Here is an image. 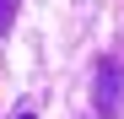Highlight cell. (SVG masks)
<instances>
[{
	"label": "cell",
	"mask_w": 124,
	"mask_h": 119,
	"mask_svg": "<svg viewBox=\"0 0 124 119\" xmlns=\"http://www.w3.org/2000/svg\"><path fill=\"white\" fill-rule=\"evenodd\" d=\"M92 103H97V114H102V119H113V114L124 108V65H119V60H102V65H97Z\"/></svg>",
	"instance_id": "obj_1"
},
{
	"label": "cell",
	"mask_w": 124,
	"mask_h": 119,
	"mask_svg": "<svg viewBox=\"0 0 124 119\" xmlns=\"http://www.w3.org/2000/svg\"><path fill=\"white\" fill-rule=\"evenodd\" d=\"M11 22H16V0H0V38L11 33Z\"/></svg>",
	"instance_id": "obj_2"
},
{
	"label": "cell",
	"mask_w": 124,
	"mask_h": 119,
	"mask_svg": "<svg viewBox=\"0 0 124 119\" xmlns=\"http://www.w3.org/2000/svg\"><path fill=\"white\" fill-rule=\"evenodd\" d=\"M16 119H32V114H16Z\"/></svg>",
	"instance_id": "obj_3"
}]
</instances>
